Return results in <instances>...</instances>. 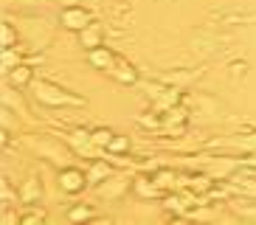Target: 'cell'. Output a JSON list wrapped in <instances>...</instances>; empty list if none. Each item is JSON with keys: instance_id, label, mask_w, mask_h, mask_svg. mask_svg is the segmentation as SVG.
<instances>
[{"instance_id": "cell-1", "label": "cell", "mask_w": 256, "mask_h": 225, "mask_svg": "<svg viewBox=\"0 0 256 225\" xmlns=\"http://www.w3.org/2000/svg\"><path fill=\"white\" fill-rule=\"evenodd\" d=\"M62 22L68 26V28H74V31H84V28H90L88 22H90V14L84 12V8H79V6H68L65 12H62Z\"/></svg>"}, {"instance_id": "cell-2", "label": "cell", "mask_w": 256, "mask_h": 225, "mask_svg": "<svg viewBox=\"0 0 256 225\" xmlns=\"http://www.w3.org/2000/svg\"><path fill=\"white\" fill-rule=\"evenodd\" d=\"M60 183H62L65 192L76 194V192H82V188H84V174L79 172V169H65V172L60 174Z\"/></svg>"}, {"instance_id": "cell-3", "label": "cell", "mask_w": 256, "mask_h": 225, "mask_svg": "<svg viewBox=\"0 0 256 225\" xmlns=\"http://www.w3.org/2000/svg\"><path fill=\"white\" fill-rule=\"evenodd\" d=\"M31 79V70L26 65H17L14 70H12V84H26Z\"/></svg>"}, {"instance_id": "cell-4", "label": "cell", "mask_w": 256, "mask_h": 225, "mask_svg": "<svg viewBox=\"0 0 256 225\" xmlns=\"http://www.w3.org/2000/svg\"><path fill=\"white\" fill-rule=\"evenodd\" d=\"M110 60H113L110 51H98V48H93V51H90V62H93V65H110Z\"/></svg>"}, {"instance_id": "cell-5", "label": "cell", "mask_w": 256, "mask_h": 225, "mask_svg": "<svg viewBox=\"0 0 256 225\" xmlns=\"http://www.w3.org/2000/svg\"><path fill=\"white\" fill-rule=\"evenodd\" d=\"M82 42L88 45V48H98V28L96 26H90V34H88V31L82 34Z\"/></svg>"}, {"instance_id": "cell-6", "label": "cell", "mask_w": 256, "mask_h": 225, "mask_svg": "<svg viewBox=\"0 0 256 225\" xmlns=\"http://www.w3.org/2000/svg\"><path fill=\"white\" fill-rule=\"evenodd\" d=\"M107 150L110 152H124L127 150V138H113V141L107 144Z\"/></svg>"}, {"instance_id": "cell-7", "label": "cell", "mask_w": 256, "mask_h": 225, "mask_svg": "<svg viewBox=\"0 0 256 225\" xmlns=\"http://www.w3.org/2000/svg\"><path fill=\"white\" fill-rule=\"evenodd\" d=\"M12 42H14V31L12 26H3V48H12Z\"/></svg>"}, {"instance_id": "cell-8", "label": "cell", "mask_w": 256, "mask_h": 225, "mask_svg": "<svg viewBox=\"0 0 256 225\" xmlns=\"http://www.w3.org/2000/svg\"><path fill=\"white\" fill-rule=\"evenodd\" d=\"M93 141H98V144H110V141H113V135L107 132V130H96V132H93Z\"/></svg>"}, {"instance_id": "cell-9", "label": "cell", "mask_w": 256, "mask_h": 225, "mask_svg": "<svg viewBox=\"0 0 256 225\" xmlns=\"http://www.w3.org/2000/svg\"><path fill=\"white\" fill-rule=\"evenodd\" d=\"M84 217H90V208H74L70 211V220H84Z\"/></svg>"}, {"instance_id": "cell-10", "label": "cell", "mask_w": 256, "mask_h": 225, "mask_svg": "<svg viewBox=\"0 0 256 225\" xmlns=\"http://www.w3.org/2000/svg\"><path fill=\"white\" fill-rule=\"evenodd\" d=\"M40 220H42V214H28V217H23L20 222H23V225H28V222H40Z\"/></svg>"}]
</instances>
